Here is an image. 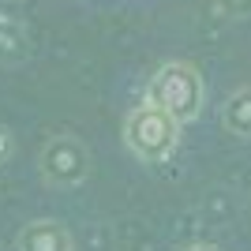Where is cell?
<instances>
[{
	"instance_id": "6da1fadb",
	"label": "cell",
	"mask_w": 251,
	"mask_h": 251,
	"mask_svg": "<svg viewBox=\"0 0 251 251\" xmlns=\"http://www.w3.org/2000/svg\"><path fill=\"white\" fill-rule=\"evenodd\" d=\"M180 120L169 116L165 109L143 101L124 116V147L143 161V165H165L173 161L180 147Z\"/></svg>"
},
{
	"instance_id": "8992f818",
	"label": "cell",
	"mask_w": 251,
	"mask_h": 251,
	"mask_svg": "<svg viewBox=\"0 0 251 251\" xmlns=\"http://www.w3.org/2000/svg\"><path fill=\"white\" fill-rule=\"evenodd\" d=\"M221 127L229 135L251 139V86H244V90L225 98V105H221Z\"/></svg>"
},
{
	"instance_id": "5b68a950",
	"label": "cell",
	"mask_w": 251,
	"mask_h": 251,
	"mask_svg": "<svg viewBox=\"0 0 251 251\" xmlns=\"http://www.w3.org/2000/svg\"><path fill=\"white\" fill-rule=\"evenodd\" d=\"M26 56V30H23L19 11L0 4V64H15Z\"/></svg>"
},
{
	"instance_id": "3957f363",
	"label": "cell",
	"mask_w": 251,
	"mask_h": 251,
	"mask_svg": "<svg viewBox=\"0 0 251 251\" xmlns=\"http://www.w3.org/2000/svg\"><path fill=\"white\" fill-rule=\"evenodd\" d=\"M38 173L49 188H79L90 176V150L79 135H52L38 154Z\"/></svg>"
},
{
	"instance_id": "7a4b0ae2",
	"label": "cell",
	"mask_w": 251,
	"mask_h": 251,
	"mask_svg": "<svg viewBox=\"0 0 251 251\" xmlns=\"http://www.w3.org/2000/svg\"><path fill=\"white\" fill-rule=\"evenodd\" d=\"M147 101L165 109L169 116H176L180 124H191L202 116L206 105V86H202L199 68H191L184 60H169L161 64L147 83Z\"/></svg>"
},
{
	"instance_id": "277c9868",
	"label": "cell",
	"mask_w": 251,
	"mask_h": 251,
	"mask_svg": "<svg viewBox=\"0 0 251 251\" xmlns=\"http://www.w3.org/2000/svg\"><path fill=\"white\" fill-rule=\"evenodd\" d=\"M15 251H75L68 225L56 218H34L15 236Z\"/></svg>"
},
{
	"instance_id": "ba28073f",
	"label": "cell",
	"mask_w": 251,
	"mask_h": 251,
	"mask_svg": "<svg viewBox=\"0 0 251 251\" xmlns=\"http://www.w3.org/2000/svg\"><path fill=\"white\" fill-rule=\"evenodd\" d=\"M11 154H15V135H11L8 124H0V165H8Z\"/></svg>"
},
{
	"instance_id": "9c48e42d",
	"label": "cell",
	"mask_w": 251,
	"mask_h": 251,
	"mask_svg": "<svg viewBox=\"0 0 251 251\" xmlns=\"http://www.w3.org/2000/svg\"><path fill=\"white\" fill-rule=\"evenodd\" d=\"M184 251H221V248H214V244H191V248H184Z\"/></svg>"
},
{
	"instance_id": "52a82bcc",
	"label": "cell",
	"mask_w": 251,
	"mask_h": 251,
	"mask_svg": "<svg viewBox=\"0 0 251 251\" xmlns=\"http://www.w3.org/2000/svg\"><path fill=\"white\" fill-rule=\"evenodd\" d=\"M218 4L221 15H229V19H248L251 15V0H214Z\"/></svg>"
}]
</instances>
